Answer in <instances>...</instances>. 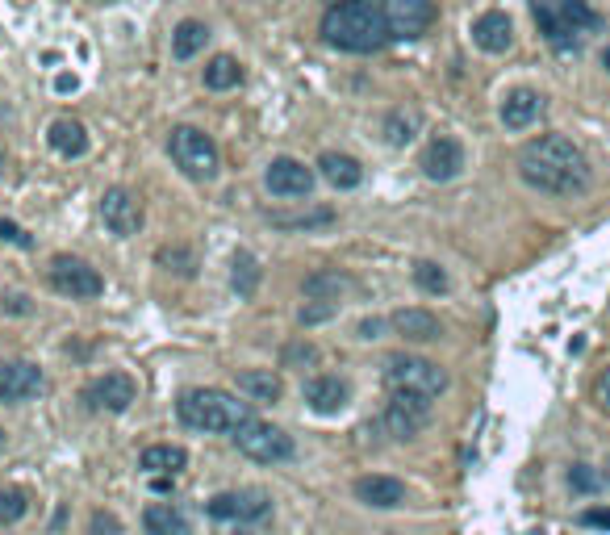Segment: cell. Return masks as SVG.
<instances>
[{
    "label": "cell",
    "instance_id": "7c38bea8",
    "mask_svg": "<svg viewBox=\"0 0 610 535\" xmlns=\"http://www.w3.org/2000/svg\"><path fill=\"white\" fill-rule=\"evenodd\" d=\"M431 423V402L427 398H410V393H393L385 406V431L393 439H414L418 431H427Z\"/></svg>",
    "mask_w": 610,
    "mask_h": 535
},
{
    "label": "cell",
    "instance_id": "f6af8a7d",
    "mask_svg": "<svg viewBox=\"0 0 610 535\" xmlns=\"http://www.w3.org/2000/svg\"><path fill=\"white\" fill-rule=\"evenodd\" d=\"M97 5H105V0H97Z\"/></svg>",
    "mask_w": 610,
    "mask_h": 535
},
{
    "label": "cell",
    "instance_id": "ba28073f",
    "mask_svg": "<svg viewBox=\"0 0 610 535\" xmlns=\"http://www.w3.org/2000/svg\"><path fill=\"white\" fill-rule=\"evenodd\" d=\"M234 444H239V452L255 464H280L293 456V439L272 423H260V418H251V423L234 431Z\"/></svg>",
    "mask_w": 610,
    "mask_h": 535
},
{
    "label": "cell",
    "instance_id": "8d00e7d4",
    "mask_svg": "<svg viewBox=\"0 0 610 535\" xmlns=\"http://www.w3.org/2000/svg\"><path fill=\"white\" fill-rule=\"evenodd\" d=\"M297 360L314 364V360H318V347H314V343H293L289 352H285V364H297Z\"/></svg>",
    "mask_w": 610,
    "mask_h": 535
},
{
    "label": "cell",
    "instance_id": "4dcf8cb0",
    "mask_svg": "<svg viewBox=\"0 0 610 535\" xmlns=\"http://www.w3.org/2000/svg\"><path fill=\"white\" fill-rule=\"evenodd\" d=\"M418 134V113H406V109H393L385 118V138L393 147H406L410 138Z\"/></svg>",
    "mask_w": 610,
    "mask_h": 535
},
{
    "label": "cell",
    "instance_id": "4316f807",
    "mask_svg": "<svg viewBox=\"0 0 610 535\" xmlns=\"http://www.w3.org/2000/svg\"><path fill=\"white\" fill-rule=\"evenodd\" d=\"M243 84V63L239 59H230V55H214L205 63V88H214V92H230V88H239Z\"/></svg>",
    "mask_w": 610,
    "mask_h": 535
},
{
    "label": "cell",
    "instance_id": "f546056e",
    "mask_svg": "<svg viewBox=\"0 0 610 535\" xmlns=\"http://www.w3.org/2000/svg\"><path fill=\"white\" fill-rule=\"evenodd\" d=\"M230 285L239 289V297H255V289H260V264H255V255H247V251L234 255Z\"/></svg>",
    "mask_w": 610,
    "mask_h": 535
},
{
    "label": "cell",
    "instance_id": "cb8c5ba5",
    "mask_svg": "<svg viewBox=\"0 0 610 535\" xmlns=\"http://www.w3.org/2000/svg\"><path fill=\"white\" fill-rule=\"evenodd\" d=\"M46 143H51L63 159H80V155L88 151V134H84L80 122L59 118V122H51V130H46Z\"/></svg>",
    "mask_w": 610,
    "mask_h": 535
},
{
    "label": "cell",
    "instance_id": "5b68a950",
    "mask_svg": "<svg viewBox=\"0 0 610 535\" xmlns=\"http://www.w3.org/2000/svg\"><path fill=\"white\" fill-rule=\"evenodd\" d=\"M385 385L393 393H410V398L435 402L439 393L448 389V372H443L435 360H422V356H389L385 360Z\"/></svg>",
    "mask_w": 610,
    "mask_h": 535
},
{
    "label": "cell",
    "instance_id": "484cf974",
    "mask_svg": "<svg viewBox=\"0 0 610 535\" xmlns=\"http://www.w3.org/2000/svg\"><path fill=\"white\" fill-rule=\"evenodd\" d=\"M239 389L247 393L251 402H280V393H285V385H280L276 372H260V368L239 372Z\"/></svg>",
    "mask_w": 610,
    "mask_h": 535
},
{
    "label": "cell",
    "instance_id": "603a6c76",
    "mask_svg": "<svg viewBox=\"0 0 610 535\" xmlns=\"http://www.w3.org/2000/svg\"><path fill=\"white\" fill-rule=\"evenodd\" d=\"M184 464H189V452L176 444H151L143 456H138V469H147L155 477H176Z\"/></svg>",
    "mask_w": 610,
    "mask_h": 535
},
{
    "label": "cell",
    "instance_id": "7bdbcfd3",
    "mask_svg": "<svg viewBox=\"0 0 610 535\" xmlns=\"http://www.w3.org/2000/svg\"><path fill=\"white\" fill-rule=\"evenodd\" d=\"M602 63H606V72H610V46H606V51H602Z\"/></svg>",
    "mask_w": 610,
    "mask_h": 535
},
{
    "label": "cell",
    "instance_id": "1f68e13d",
    "mask_svg": "<svg viewBox=\"0 0 610 535\" xmlns=\"http://www.w3.org/2000/svg\"><path fill=\"white\" fill-rule=\"evenodd\" d=\"M414 285L422 289V293H431V297H439V293H448V272H443L435 260H418L414 264Z\"/></svg>",
    "mask_w": 610,
    "mask_h": 535
},
{
    "label": "cell",
    "instance_id": "e0dca14e",
    "mask_svg": "<svg viewBox=\"0 0 610 535\" xmlns=\"http://www.w3.org/2000/svg\"><path fill=\"white\" fill-rule=\"evenodd\" d=\"M544 118V97L535 88H510L502 101V126L506 130H531Z\"/></svg>",
    "mask_w": 610,
    "mask_h": 535
},
{
    "label": "cell",
    "instance_id": "52a82bcc",
    "mask_svg": "<svg viewBox=\"0 0 610 535\" xmlns=\"http://www.w3.org/2000/svg\"><path fill=\"white\" fill-rule=\"evenodd\" d=\"M46 281H51L55 293L72 297V301H88V297H101L105 293L101 272L92 268L88 260H76V255H55L51 268H46Z\"/></svg>",
    "mask_w": 610,
    "mask_h": 535
},
{
    "label": "cell",
    "instance_id": "ac0fdd59",
    "mask_svg": "<svg viewBox=\"0 0 610 535\" xmlns=\"http://www.w3.org/2000/svg\"><path fill=\"white\" fill-rule=\"evenodd\" d=\"M347 398H351V385L339 377V372H322V377L305 381V402H310V410H318V414L343 410Z\"/></svg>",
    "mask_w": 610,
    "mask_h": 535
},
{
    "label": "cell",
    "instance_id": "7a4b0ae2",
    "mask_svg": "<svg viewBox=\"0 0 610 535\" xmlns=\"http://www.w3.org/2000/svg\"><path fill=\"white\" fill-rule=\"evenodd\" d=\"M322 38L326 46L347 55H372L389 46V26H385V13H381V0L377 5H331L322 13Z\"/></svg>",
    "mask_w": 610,
    "mask_h": 535
},
{
    "label": "cell",
    "instance_id": "7402d4cb",
    "mask_svg": "<svg viewBox=\"0 0 610 535\" xmlns=\"http://www.w3.org/2000/svg\"><path fill=\"white\" fill-rule=\"evenodd\" d=\"M356 498H360L364 506L393 510V506H402V502H406V485L397 481V477L372 473V477H360V481H356Z\"/></svg>",
    "mask_w": 610,
    "mask_h": 535
},
{
    "label": "cell",
    "instance_id": "5bb4252c",
    "mask_svg": "<svg viewBox=\"0 0 610 535\" xmlns=\"http://www.w3.org/2000/svg\"><path fill=\"white\" fill-rule=\"evenodd\" d=\"M101 218H105V226L113 230V235L130 239V235L143 230V201H138L130 189H109L101 197Z\"/></svg>",
    "mask_w": 610,
    "mask_h": 535
},
{
    "label": "cell",
    "instance_id": "74e56055",
    "mask_svg": "<svg viewBox=\"0 0 610 535\" xmlns=\"http://www.w3.org/2000/svg\"><path fill=\"white\" fill-rule=\"evenodd\" d=\"M581 523H585V527H602V531H610V506H590V510L581 515Z\"/></svg>",
    "mask_w": 610,
    "mask_h": 535
},
{
    "label": "cell",
    "instance_id": "3957f363",
    "mask_svg": "<svg viewBox=\"0 0 610 535\" xmlns=\"http://www.w3.org/2000/svg\"><path fill=\"white\" fill-rule=\"evenodd\" d=\"M535 26L552 51H581V42L606 26L590 0H535Z\"/></svg>",
    "mask_w": 610,
    "mask_h": 535
},
{
    "label": "cell",
    "instance_id": "f1b7e54d",
    "mask_svg": "<svg viewBox=\"0 0 610 535\" xmlns=\"http://www.w3.org/2000/svg\"><path fill=\"white\" fill-rule=\"evenodd\" d=\"M351 281L343 272H335V268H322V272H314V276H305V297H314V301H339V293L347 289Z\"/></svg>",
    "mask_w": 610,
    "mask_h": 535
},
{
    "label": "cell",
    "instance_id": "d6a6232c",
    "mask_svg": "<svg viewBox=\"0 0 610 535\" xmlns=\"http://www.w3.org/2000/svg\"><path fill=\"white\" fill-rule=\"evenodd\" d=\"M26 510H30L26 490H17V485H0V523L26 519Z\"/></svg>",
    "mask_w": 610,
    "mask_h": 535
},
{
    "label": "cell",
    "instance_id": "d590c367",
    "mask_svg": "<svg viewBox=\"0 0 610 535\" xmlns=\"http://www.w3.org/2000/svg\"><path fill=\"white\" fill-rule=\"evenodd\" d=\"M0 239L13 243V247H21V251H30V247H34V239H30V235H26V230H21L17 222H9V218H0Z\"/></svg>",
    "mask_w": 610,
    "mask_h": 535
},
{
    "label": "cell",
    "instance_id": "60d3db41",
    "mask_svg": "<svg viewBox=\"0 0 610 535\" xmlns=\"http://www.w3.org/2000/svg\"><path fill=\"white\" fill-rule=\"evenodd\" d=\"M381 327H385L381 318H364V322H360V335H364V339H377V335H381Z\"/></svg>",
    "mask_w": 610,
    "mask_h": 535
},
{
    "label": "cell",
    "instance_id": "8fae6325",
    "mask_svg": "<svg viewBox=\"0 0 610 535\" xmlns=\"http://www.w3.org/2000/svg\"><path fill=\"white\" fill-rule=\"evenodd\" d=\"M80 398H84L88 410H97V414H126L134 406V398H138V385H134V377H126V372H105V377L84 385Z\"/></svg>",
    "mask_w": 610,
    "mask_h": 535
},
{
    "label": "cell",
    "instance_id": "30bf717a",
    "mask_svg": "<svg viewBox=\"0 0 610 535\" xmlns=\"http://www.w3.org/2000/svg\"><path fill=\"white\" fill-rule=\"evenodd\" d=\"M205 515L218 523H260L272 515V498L264 490H230L205 502Z\"/></svg>",
    "mask_w": 610,
    "mask_h": 535
},
{
    "label": "cell",
    "instance_id": "277c9868",
    "mask_svg": "<svg viewBox=\"0 0 610 535\" xmlns=\"http://www.w3.org/2000/svg\"><path fill=\"white\" fill-rule=\"evenodd\" d=\"M180 423L189 431H205V435H234L243 423H251V402H239L226 389H189L180 393L176 402Z\"/></svg>",
    "mask_w": 610,
    "mask_h": 535
},
{
    "label": "cell",
    "instance_id": "2e32d148",
    "mask_svg": "<svg viewBox=\"0 0 610 535\" xmlns=\"http://www.w3.org/2000/svg\"><path fill=\"white\" fill-rule=\"evenodd\" d=\"M42 389V368L30 360H5L0 364V402H26Z\"/></svg>",
    "mask_w": 610,
    "mask_h": 535
},
{
    "label": "cell",
    "instance_id": "ab89813d",
    "mask_svg": "<svg viewBox=\"0 0 610 535\" xmlns=\"http://www.w3.org/2000/svg\"><path fill=\"white\" fill-rule=\"evenodd\" d=\"M594 393H598V402H602V406L610 410V368H606L602 377H598V389H594Z\"/></svg>",
    "mask_w": 610,
    "mask_h": 535
},
{
    "label": "cell",
    "instance_id": "ee69618b",
    "mask_svg": "<svg viewBox=\"0 0 610 535\" xmlns=\"http://www.w3.org/2000/svg\"><path fill=\"white\" fill-rule=\"evenodd\" d=\"M0 444H5V431H0Z\"/></svg>",
    "mask_w": 610,
    "mask_h": 535
},
{
    "label": "cell",
    "instance_id": "f35d334b",
    "mask_svg": "<svg viewBox=\"0 0 610 535\" xmlns=\"http://www.w3.org/2000/svg\"><path fill=\"white\" fill-rule=\"evenodd\" d=\"M331 314H335V306H314V310H301V322H322Z\"/></svg>",
    "mask_w": 610,
    "mask_h": 535
},
{
    "label": "cell",
    "instance_id": "836d02e7",
    "mask_svg": "<svg viewBox=\"0 0 610 535\" xmlns=\"http://www.w3.org/2000/svg\"><path fill=\"white\" fill-rule=\"evenodd\" d=\"M569 485H573L577 494H598L602 485H606V477L598 469H590V464H573V469H569Z\"/></svg>",
    "mask_w": 610,
    "mask_h": 535
},
{
    "label": "cell",
    "instance_id": "4fadbf2b",
    "mask_svg": "<svg viewBox=\"0 0 610 535\" xmlns=\"http://www.w3.org/2000/svg\"><path fill=\"white\" fill-rule=\"evenodd\" d=\"M264 184H268V193H276V197H289V201H297V197H310V193H314V168H305L301 159L280 155V159H272V164H268Z\"/></svg>",
    "mask_w": 610,
    "mask_h": 535
},
{
    "label": "cell",
    "instance_id": "8992f818",
    "mask_svg": "<svg viewBox=\"0 0 610 535\" xmlns=\"http://www.w3.org/2000/svg\"><path fill=\"white\" fill-rule=\"evenodd\" d=\"M168 151L176 159V168L189 176V180H214L218 176L222 155H218V143L205 130H197V126H176L172 138H168Z\"/></svg>",
    "mask_w": 610,
    "mask_h": 535
},
{
    "label": "cell",
    "instance_id": "d6986e66",
    "mask_svg": "<svg viewBox=\"0 0 610 535\" xmlns=\"http://www.w3.org/2000/svg\"><path fill=\"white\" fill-rule=\"evenodd\" d=\"M473 42L481 46L485 55H506L510 46H514V26H510V17L506 13H481L473 21Z\"/></svg>",
    "mask_w": 610,
    "mask_h": 535
},
{
    "label": "cell",
    "instance_id": "6da1fadb",
    "mask_svg": "<svg viewBox=\"0 0 610 535\" xmlns=\"http://www.w3.org/2000/svg\"><path fill=\"white\" fill-rule=\"evenodd\" d=\"M519 176L539 193L577 197L590 189V159L565 134H539L519 151Z\"/></svg>",
    "mask_w": 610,
    "mask_h": 535
},
{
    "label": "cell",
    "instance_id": "e575fe53",
    "mask_svg": "<svg viewBox=\"0 0 610 535\" xmlns=\"http://www.w3.org/2000/svg\"><path fill=\"white\" fill-rule=\"evenodd\" d=\"M88 535H122V523H117L113 510H92V519H88Z\"/></svg>",
    "mask_w": 610,
    "mask_h": 535
},
{
    "label": "cell",
    "instance_id": "9a60e30c",
    "mask_svg": "<svg viewBox=\"0 0 610 535\" xmlns=\"http://www.w3.org/2000/svg\"><path fill=\"white\" fill-rule=\"evenodd\" d=\"M418 168L427 172V180H439V184L456 180L464 172V147L456 143L452 134H439V138H431V143H427V151H422Z\"/></svg>",
    "mask_w": 610,
    "mask_h": 535
},
{
    "label": "cell",
    "instance_id": "44dd1931",
    "mask_svg": "<svg viewBox=\"0 0 610 535\" xmlns=\"http://www.w3.org/2000/svg\"><path fill=\"white\" fill-rule=\"evenodd\" d=\"M389 327H393V335H402L410 343H431V339L443 335L439 318L431 310H393L389 314Z\"/></svg>",
    "mask_w": 610,
    "mask_h": 535
},
{
    "label": "cell",
    "instance_id": "b9f144b4",
    "mask_svg": "<svg viewBox=\"0 0 610 535\" xmlns=\"http://www.w3.org/2000/svg\"><path fill=\"white\" fill-rule=\"evenodd\" d=\"M331 5H377V0H331Z\"/></svg>",
    "mask_w": 610,
    "mask_h": 535
},
{
    "label": "cell",
    "instance_id": "ffe728a7",
    "mask_svg": "<svg viewBox=\"0 0 610 535\" xmlns=\"http://www.w3.org/2000/svg\"><path fill=\"white\" fill-rule=\"evenodd\" d=\"M318 172H322L326 184H335L339 193L360 189V184H364L360 159H351V155H343V151H322V155H318Z\"/></svg>",
    "mask_w": 610,
    "mask_h": 535
},
{
    "label": "cell",
    "instance_id": "d4e9b609",
    "mask_svg": "<svg viewBox=\"0 0 610 535\" xmlns=\"http://www.w3.org/2000/svg\"><path fill=\"white\" fill-rule=\"evenodd\" d=\"M143 527H147V535H189V519H184V510H176L168 502L147 506Z\"/></svg>",
    "mask_w": 610,
    "mask_h": 535
},
{
    "label": "cell",
    "instance_id": "83f0119b",
    "mask_svg": "<svg viewBox=\"0 0 610 535\" xmlns=\"http://www.w3.org/2000/svg\"><path fill=\"white\" fill-rule=\"evenodd\" d=\"M205 42H209V26L205 21H180L176 34H172V55L176 59H193L197 51H205Z\"/></svg>",
    "mask_w": 610,
    "mask_h": 535
},
{
    "label": "cell",
    "instance_id": "9c48e42d",
    "mask_svg": "<svg viewBox=\"0 0 610 535\" xmlns=\"http://www.w3.org/2000/svg\"><path fill=\"white\" fill-rule=\"evenodd\" d=\"M389 42H414L435 26V0H381Z\"/></svg>",
    "mask_w": 610,
    "mask_h": 535
}]
</instances>
